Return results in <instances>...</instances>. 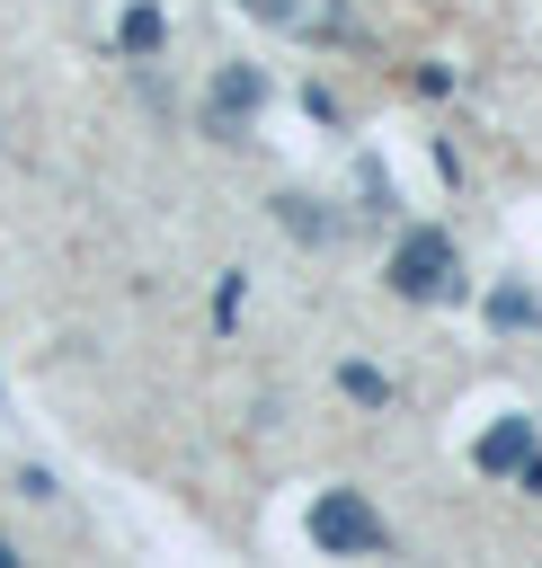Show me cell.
Here are the masks:
<instances>
[{"label": "cell", "instance_id": "4", "mask_svg": "<svg viewBox=\"0 0 542 568\" xmlns=\"http://www.w3.org/2000/svg\"><path fill=\"white\" fill-rule=\"evenodd\" d=\"M258 27H275V36H293V44H347L355 27H347V0H240Z\"/></svg>", "mask_w": 542, "mask_h": 568}, {"label": "cell", "instance_id": "6", "mask_svg": "<svg viewBox=\"0 0 542 568\" xmlns=\"http://www.w3.org/2000/svg\"><path fill=\"white\" fill-rule=\"evenodd\" d=\"M275 222H284L293 240H311V248H329V240H338V213H329L320 195H302V186H293V195H275Z\"/></svg>", "mask_w": 542, "mask_h": 568}, {"label": "cell", "instance_id": "10", "mask_svg": "<svg viewBox=\"0 0 542 568\" xmlns=\"http://www.w3.org/2000/svg\"><path fill=\"white\" fill-rule=\"evenodd\" d=\"M355 195H364V213H391V204H400V186H391L382 160H355Z\"/></svg>", "mask_w": 542, "mask_h": 568}, {"label": "cell", "instance_id": "3", "mask_svg": "<svg viewBox=\"0 0 542 568\" xmlns=\"http://www.w3.org/2000/svg\"><path fill=\"white\" fill-rule=\"evenodd\" d=\"M258 106H267V71H258V62H222L213 89H204V133H213V142H240V133L258 124Z\"/></svg>", "mask_w": 542, "mask_h": 568}, {"label": "cell", "instance_id": "8", "mask_svg": "<svg viewBox=\"0 0 542 568\" xmlns=\"http://www.w3.org/2000/svg\"><path fill=\"white\" fill-rule=\"evenodd\" d=\"M338 390H347L355 408H391V373H382V364H338Z\"/></svg>", "mask_w": 542, "mask_h": 568}, {"label": "cell", "instance_id": "11", "mask_svg": "<svg viewBox=\"0 0 542 568\" xmlns=\"http://www.w3.org/2000/svg\"><path fill=\"white\" fill-rule=\"evenodd\" d=\"M240 302H249V284H240V266L213 284V328H240Z\"/></svg>", "mask_w": 542, "mask_h": 568}, {"label": "cell", "instance_id": "12", "mask_svg": "<svg viewBox=\"0 0 542 568\" xmlns=\"http://www.w3.org/2000/svg\"><path fill=\"white\" fill-rule=\"evenodd\" d=\"M0 568H18V550H9V541H0Z\"/></svg>", "mask_w": 542, "mask_h": 568}, {"label": "cell", "instance_id": "1", "mask_svg": "<svg viewBox=\"0 0 542 568\" xmlns=\"http://www.w3.org/2000/svg\"><path fill=\"white\" fill-rule=\"evenodd\" d=\"M391 293L400 302H453L462 293V257H453V231H435V222H418V231H400V248H391Z\"/></svg>", "mask_w": 542, "mask_h": 568}, {"label": "cell", "instance_id": "5", "mask_svg": "<svg viewBox=\"0 0 542 568\" xmlns=\"http://www.w3.org/2000/svg\"><path fill=\"white\" fill-rule=\"evenodd\" d=\"M524 453H542V426L515 408V417H498V426L471 444V470H489V479H515V462H524Z\"/></svg>", "mask_w": 542, "mask_h": 568}, {"label": "cell", "instance_id": "9", "mask_svg": "<svg viewBox=\"0 0 542 568\" xmlns=\"http://www.w3.org/2000/svg\"><path fill=\"white\" fill-rule=\"evenodd\" d=\"M533 320H542V302H533L524 284H498V293H489V328H533Z\"/></svg>", "mask_w": 542, "mask_h": 568}, {"label": "cell", "instance_id": "7", "mask_svg": "<svg viewBox=\"0 0 542 568\" xmlns=\"http://www.w3.org/2000/svg\"><path fill=\"white\" fill-rule=\"evenodd\" d=\"M160 44H169V18H160L151 0H133V9L116 18V53H133V62H142V53H160Z\"/></svg>", "mask_w": 542, "mask_h": 568}, {"label": "cell", "instance_id": "2", "mask_svg": "<svg viewBox=\"0 0 542 568\" xmlns=\"http://www.w3.org/2000/svg\"><path fill=\"white\" fill-rule=\"evenodd\" d=\"M311 550H338V559L391 550V524H382V506H373L364 488H320V497H311Z\"/></svg>", "mask_w": 542, "mask_h": 568}]
</instances>
